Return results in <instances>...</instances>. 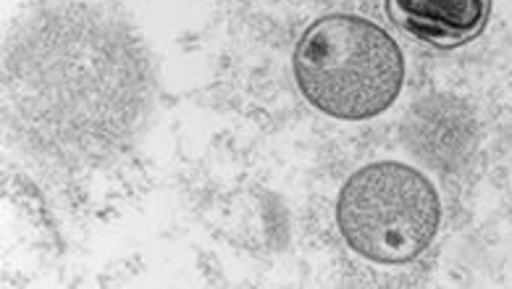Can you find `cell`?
Returning a JSON list of instances; mask_svg holds the SVG:
<instances>
[{
  "label": "cell",
  "mask_w": 512,
  "mask_h": 289,
  "mask_svg": "<svg viewBox=\"0 0 512 289\" xmlns=\"http://www.w3.org/2000/svg\"><path fill=\"white\" fill-rule=\"evenodd\" d=\"M386 14L418 43L452 50L484 32L491 0H386Z\"/></svg>",
  "instance_id": "cell-3"
},
{
  "label": "cell",
  "mask_w": 512,
  "mask_h": 289,
  "mask_svg": "<svg viewBox=\"0 0 512 289\" xmlns=\"http://www.w3.org/2000/svg\"><path fill=\"white\" fill-rule=\"evenodd\" d=\"M295 82L316 111L339 121L376 119L405 85V56L371 19L329 14L310 24L295 48Z\"/></svg>",
  "instance_id": "cell-1"
},
{
  "label": "cell",
  "mask_w": 512,
  "mask_h": 289,
  "mask_svg": "<svg viewBox=\"0 0 512 289\" xmlns=\"http://www.w3.org/2000/svg\"><path fill=\"white\" fill-rule=\"evenodd\" d=\"M337 224L352 253L381 266L421 258L442 224L434 182L402 161L358 169L337 200Z\"/></svg>",
  "instance_id": "cell-2"
}]
</instances>
